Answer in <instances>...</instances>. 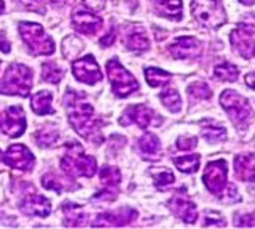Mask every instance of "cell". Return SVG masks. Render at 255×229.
<instances>
[{
	"label": "cell",
	"instance_id": "cell-40",
	"mask_svg": "<svg viewBox=\"0 0 255 229\" xmlns=\"http://www.w3.org/2000/svg\"><path fill=\"white\" fill-rule=\"evenodd\" d=\"M82 2L89 6V8L98 11V10H103L105 8V0H82Z\"/></svg>",
	"mask_w": 255,
	"mask_h": 229
},
{
	"label": "cell",
	"instance_id": "cell-18",
	"mask_svg": "<svg viewBox=\"0 0 255 229\" xmlns=\"http://www.w3.org/2000/svg\"><path fill=\"white\" fill-rule=\"evenodd\" d=\"M170 209L173 210V213L185 221V223H194L196 218H198V212H196L194 204L189 201L186 196H175L170 201Z\"/></svg>",
	"mask_w": 255,
	"mask_h": 229
},
{
	"label": "cell",
	"instance_id": "cell-44",
	"mask_svg": "<svg viewBox=\"0 0 255 229\" xmlns=\"http://www.w3.org/2000/svg\"><path fill=\"white\" fill-rule=\"evenodd\" d=\"M246 84L255 90V71L251 72V74H247V76H246Z\"/></svg>",
	"mask_w": 255,
	"mask_h": 229
},
{
	"label": "cell",
	"instance_id": "cell-23",
	"mask_svg": "<svg viewBox=\"0 0 255 229\" xmlns=\"http://www.w3.org/2000/svg\"><path fill=\"white\" fill-rule=\"evenodd\" d=\"M63 213H64V221H66L68 226H81L85 220V213L82 210V207L71 202H66L63 205Z\"/></svg>",
	"mask_w": 255,
	"mask_h": 229
},
{
	"label": "cell",
	"instance_id": "cell-19",
	"mask_svg": "<svg viewBox=\"0 0 255 229\" xmlns=\"http://www.w3.org/2000/svg\"><path fill=\"white\" fill-rule=\"evenodd\" d=\"M138 152L140 156L144 157L146 160H157L161 156V143L156 135L152 133H144V135L138 139Z\"/></svg>",
	"mask_w": 255,
	"mask_h": 229
},
{
	"label": "cell",
	"instance_id": "cell-15",
	"mask_svg": "<svg viewBox=\"0 0 255 229\" xmlns=\"http://www.w3.org/2000/svg\"><path fill=\"white\" fill-rule=\"evenodd\" d=\"M72 26H74L77 32L85 34V35H93L100 31L101 26H103V19L95 16L90 11L79 10L72 14Z\"/></svg>",
	"mask_w": 255,
	"mask_h": 229
},
{
	"label": "cell",
	"instance_id": "cell-25",
	"mask_svg": "<svg viewBox=\"0 0 255 229\" xmlns=\"http://www.w3.org/2000/svg\"><path fill=\"white\" fill-rule=\"evenodd\" d=\"M202 135L209 143H220L227 138V130L212 122H202Z\"/></svg>",
	"mask_w": 255,
	"mask_h": 229
},
{
	"label": "cell",
	"instance_id": "cell-35",
	"mask_svg": "<svg viewBox=\"0 0 255 229\" xmlns=\"http://www.w3.org/2000/svg\"><path fill=\"white\" fill-rule=\"evenodd\" d=\"M189 98L198 101V100H207L210 98V88L202 82H194L193 85L188 87Z\"/></svg>",
	"mask_w": 255,
	"mask_h": 229
},
{
	"label": "cell",
	"instance_id": "cell-2",
	"mask_svg": "<svg viewBox=\"0 0 255 229\" xmlns=\"http://www.w3.org/2000/svg\"><path fill=\"white\" fill-rule=\"evenodd\" d=\"M60 165L63 172L69 176H87V178H90L97 172V160L90 156H85L84 147L76 141L66 144Z\"/></svg>",
	"mask_w": 255,
	"mask_h": 229
},
{
	"label": "cell",
	"instance_id": "cell-47",
	"mask_svg": "<svg viewBox=\"0 0 255 229\" xmlns=\"http://www.w3.org/2000/svg\"><path fill=\"white\" fill-rule=\"evenodd\" d=\"M254 51H255V47H254Z\"/></svg>",
	"mask_w": 255,
	"mask_h": 229
},
{
	"label": "cell",
	"instance_id": "cell-11",
	"mask_svg": "<svg viewBox=\"0 0 255 229\" xmlns=\"http://www.w3.org/2000/svg\"><path fill=\"white\" fill-rule=\"evenodd\" d=\"M0 130L10 138H18L23 135L26 131V115L23 108L11 106L6 109L0 120Z\"/></svg>",
	"mask_w": 255,
	"mask_h": 229
},
{
	"label": "cell",
	"instance_id": "cell-6",
	"mask_svg": "<svg viewBox=\"0 0 255 229\" xmlns=\"http://www.w3.org/2000/svg\"><path fill=\"white\" fill-rule=\"evenodd\" d=\"M106 69H108V77L109 82H111L113 92L119 98H126L138 90V82L135 80V77L118 60L108 61Z\"/></svg>",
	"mask_w": 255,
	"mask_h": 229
},
{
	"label": "cell",
	"instance_id": "cell-30",
	"mask_svg": "<svg viewBox=\"0 0 255 229\" xmlns=\"http://www.w3.org/2000/svg\"><path fill=\"white\" fill-rule=\"evenodd\" d=\"M238 76H239V72L236 69V66H233L231 63L218 64L215 68V77L223 80V82H235Z\"/></svg>",
	"mask_w": 255,
	"mask_h": 229
},
{
	"label": "cell",
	"instance_id": "cell-1",
	"mask_svg": "<svg viewBox=\"0 0 255 229\" xmlns=\"http://www.w3.org/2000/svg\"><path fill=\"white\" fill-rule=\"evenodd\" d=\"M64 105H66L69 122L79 135L87 139H92V135H97L101 122L93 117V106L87 103L82 93H77L69 88L64 97Z\"/></svg>",
	"mask_w": 255,
	"mask_h": 229
},
{
	"label": "cell",
	"instance_id": "cell-28",
	"mask_svg": "<svg viewBox=\"0 0 255 229\" xmlns=\"http://www.w3.org/2000/svg\"><path fill=\"white\" fill-rule=\"evenodd\" d=\"M159 98H161L162 105L169 111H172V113H178L181 109V98L175 88H167V90L159 95Z\"/></svg>",
	"mask_w": 255,
	"mask_h": 229
},
{
	"label": "cell",
	"instance_id": "cell-39",
	"mask_svg": "<svg viewBox=\"0 0 255 229\" xmlns=\"http://www.w3.org/2000/svg\"><path fill=\"white\" fill-rule=\"evenodd\" d=\"M21 2L24 3L26 8L29 10H35V11H40L43 13V8H42V0H21Z\"/></svg>",
	"mask_w": 255,
	"mask_h": 229
},
{
	"label": "cell",
	"instance_id": "cell-34",
	"mask_svg": "<svg viewBox=\"0 0 255 229\" xmlns=\"http://www.w3.org/2000/svg\"><path fill=\"white\" fill-rule=\"evenodd\" d=\"M42 184L45 189H52L55 193H63L64 189H71L69 186L64 184L63 180H60L55 173H47L42 176Z\"/></svg>",
	"mask_w": 255,
	"mask_h": 229
},
{
	"label": "cell",
	"instance_id": "cell-4",
	"mask_svg": "<svg viewBox=\"0 0 255 229\" xmlns=\"http://www.w3.org/2000/svg\"><path fill=\"white\" fill-rule=\"evenodd\" d=\"M19 35L27 45L32 55H52L55 51V43L43 27L37 23H19Z\"/></svg>",
	"mask_w": 255,
	"mask_h": 229
},
{
	"label": "cell",
	"instance_id": "cell-13",
	"mask_svg": "<svg viewBox=\"0 0 255 229\" xmlns=\"http://www.w3.org/2000/svg\"><path fill=\"white\" fill-rule=\"evenodd\" d=\"M255 40V26L249 23H241L231 32V42L243 56H251V50Z\"/></svg>",
	"mask_w": 255,
	"mask_h": 229
},
{
	"label": "cell",
	"instance_id": "cell-7",
	"mask_svg": "<svg viewBox=\"0 0 255 229\" xmlns=\"http://www.w3.org/2000/svg\"><path fill=\"white\" fill-rule=\"evenodd\" d=\"M220 105L228 113V115L231 117V120H235L236 123H244L252 117V111H251V106H249V101H247L244 97H241L239 93L233 92V90H225L222 93Z\"/></svg>",
	"mask_w": 255,
	"mask_h": 229
},
{
	"label": "cell",
	"instance_id": "cell-12",
	"mask_svg": "<svg viewBox=\"0 0 255 229\" xmlns=\"http://www.w3.org/2000/svg\"><path fill=\"white\" fill-rule=\"evenodd\" d=\"M3 162L14 170L29 172L34 167V154L24 144H11L5 152Z\"/></svg>",
	"mask_w": 255,
	"mask_h": 229
},
{
	"label": "cell",
	"instance_id": "cell-10",
	"mask_svg": "<svg viewBox=\"0 0 255 229\" xmlns=\"http://www.w3.org/2000/svg\"><path fill=\"white\" fill-rule=\"evenodd\" d=\"M72 74H74V77L79 80V82H84L89 85L97 84L103 79L100 66L92 55H87V56L81 58V60L72 63Z\"/></svg>",
	"mask_w": 255,
	"mask_h": 229
},
{
	"label": "cell",
	"instance_id": "cell-32",
	"mask_svg": "<svg viewBox=\"0 0 255 229\" xmlns=\"http://www.w3.org/2000/svg\"><path fill=\"white\" fill-rule=\"evenodd\" d=\"M173 164L178 170L185 173H194L199 168V156H186V157H177L173 159Z\"/></svg>",
	"mask_w": 255,
	"mask_h": 229
},
{
	"label": "cell",
	"instance_id": "cell-16",
	"mask_svg": "<svg viewBox=\"0 0 255 229\" xmlns=\"http://www.w3.org/2000/svg\"><path fill=\"white\" fill-rule=\"evenodd\" d=\"M169 51L173 58L186 60V58H196L201 55L202 47L194 37H178L172 45L169 47Z\"/></svg>",
	"mask_w": 255,
	"mask_h": 229
},
{
	"label": "cell",
	"instance_id": "cell-5",
	"mask_svg": "<svg viewBox=\"0 0 255 229\" xmlns=\"http://www.w3.org/2000/svg\"><path fill=\"white\" fill-rule=\"evenodd\" d=\"M191 13L202 26L209 29H218L227 23V13L215 0H193Z\"/></svg>",
	"mask_w": 255,
	"mask_h": 229
},
{
	"label": "cell",
	"instance_id": "cell-9",
	"mask_svg": "<svg viewBox=\"0 0 255 229\" xmlns=\"http://www.w3.org/2000/svg\"><path fill=\"white\" fill-rule=\"evenodd\" d=\"M121 125L136 123L141 128H148L151 125H161L162 119L159 117L154 111L146 106H128L126 113L121 117Z\"/></svg>",
	"mask_w": 255,
	"mask_h": 229
},
{
	"label": "cell",
	"instance_id": "cell-46",
	"mask_svg": "<svg viewBox=\"0 0 255 229\" xmlns=\"http://www.w3.org/2000/svg\"><path fill=\"white\" fill-rule=\"evenodd\" d=\"M3 10H5V5H3V2H2V0H0V14L3 13Z\"/></svg>",
	"mask_w": 255,
	"mask_h": 229
},
{
	"label": "cell",
	"instance_id": "cell-24",
	"mask_svg": "<svg viewBox=\"0 0 255 229\" xmlns=\"http://www.w3.org/2000/svg\"><path fill=\"white\" fill-rule=\"evenodd\" d=\"M126 43L130 50L133 51H144L149 48V40L146 34H144L141 29H136L126 35Z\"/></svg>",
	"mask_w": 255,
	"mask_h": 229
},
{
	"label": "cell",
	"instance_id": "cell-21",
	"mask_svg": "<svg viewBox=\"0 0 255 229\" xmlns=\"http://www.w3.org/2000/svg\"><path fill=\"white\" fill-rule=\"evenodd\" d=\"M52 101L53 97L50 92H39L35 93L32 100H31V108L37 115H47V114H53L55 109L52 108Z\"/></svg>",
	"mask_w": 255,
	"mask_h": 229
},
{
	"label": "cell",
	"instance_id": "cell-41",
	"mask_svg": "<svg viewBox=\"0 0 255 229\" xmlns=\"http://www.w3.org/2000/svg\"><path fill=\"white\" fill-rule=\"evenodd\" d=\"M239 226L255 228V213H251V215H246L244 218H241V221H239Z\"/></svg>",
	"mask_w": 255,
	"mask_h": 229
},
{
	"label": "cell",
	"instance_id": "cell-3",
	"mask_svg": "<svg viewBox=\"0 0 255 229\" xmlns=\"http://www.w3.org/2000/svg\"><path fill=\"white\" fill-rule=\"evenodd\" d=\"M32 71L26 64L11 63L0 79V95H14L26 98L32 88Z\"/></svg>",
	"mask_w": 255,
	"mask_h": 229
},
{
	"label": "cell",
	"instance_id": "cell-17",
	"mask_svg": "<svg viewBox=\"0 0 255 229\" xmlns=\"http://www.w3.org/2000/svg\"><path fill=\"white\" fill-rule=\"evenodd\" d=\"M135 218H136L135 210L124 209L119 212H108V213H101V215L95 220L93 226H124V225L132 223Z\"/></svg>",
	"mask_w": 255,
	"mask_h": 229
},
{
	"label": "cell",
	"instance_id": "cell-29",
	"mask_svg": "<svg viewBox=\"0 0 255 229\" xmlns=\"http://www.w3.org/2000/svg\"><path fill=\"white\" fill-rule=\"evenodd\" d=\"M58 138H60V133H58L52 127H47V128L39 130L37 133H35V136H34L35 143H37L40 147H50V146H53L58 141Z\"/></svg>",
	"mask_w": 255,
	"mask_h": 229
},
{
	"label": "cell",
	"instance_id": "cell-38",
	"mask_svg": "<svg viewBox=\"0 0 255 229\" xmlns=\"http://www.w3.org/2000/svg\"><path fill=\"white\" fill-rule=\"evenodd\" d=\"M206 226H217V228H220V226H225V221L223 218H220L217 215V213L214 212H210L206 215Z\"/></svg>",
	"mask_w": 255,
	"mask_h": 229
},
{
	"label": "cell",
	"instance_id": "cell-45",
	"mask_svg": "<svg viewBox=\"0 0 255 229\" xmlns=\"http://www.w3.org/2000/svg\"><path fill=\"white\" fill-rule=\"evenodd\" d=\"M241 3H246V5H254L255 3V0H239Z\"/></svg>",
	"mask_w": 255,
	"mask_h": 229
},
{
	"label": "cell",
	"instance_id": "cell-37",
	"mask_svg": "<svg viewBox=\"0 0 255 229\" xmlns=\"http://www.w3.org/2000/svg\"><path fill=\"white\" fill-rule=\"evenodd\" d=\"M177 147L181 151H188V149H193V147H196V144H198V139H196L194 136H180L178 141H177Z\"/></svg>",
	"mask_w": 255,
	"mask_h": 229
},
{
	"label": "cell",
	"instance_id": "cell-8",
	"mask_svg": "<svg viewBox=\"0 0 255 229\" xmlns=\"http://www.w3.org/2000/svg\"><path fill=\"white\" fill-rule=\"evenodd\" d=\"M227 178H228V165L223 159L209 162L204 173V183L207 189L212 194H222L223 189L227 188Z\"/></svg>",
	"mask_w": 255,
	"mask_h": 229
},
{
	"label": "cell",
	"instance_id": "cell-36",
	"mask_svg": "<svg viewBox=\"0 0 255 229\" xmlns=\"http://www.w3.org/2000/svg\"><path fill=\"white\" fill-rule=\"evenodd\" d=\"M82 50V42L76 39V37H68V39H64V43H63V53L66 58H72L76 56L79 51Z\"/></svg>",
	"mask_w": 255,
	"mask_h": 229
},
{
	"label": "cell",
	"instance_id": "cell-42",
	"mask_svg": "<svg viewBox=\"0 0 255 229\" xmlns=\"http://www.w3.org/2000/svg\"><path fill=\"white\" fill-rule=\"evenodd\" d=\"M0 50H2L3 53H8V51L11 50L10 42L6 40V37H5V34H3V32H0Z\"/></svg>",
	"mask_w": 255,
	"mask_h": 229
},
{
	"label": "cell",
	"instance_id": "cell-43",
	"mask_svg": "<svg viewBox=\"0 0 255 229\" xmlns=\"http://www.w3.org/2000/svg\"><path fill=\"white\" fill-rule=\"evenodd\" d=\"M114 35H116V32H114V31H109V34H108L106 37H103V39H101V43H103L105 47L111 45L113 40H114Z\"/></svg>",
	"mask_w": 255,
	"mask_h": 229
},
{
	"label": "cell",
	"instance_id": "cell-22",
	"mask_svg": "<svg viewBox=\"0 0 255 229\" xmlns=\"http://www.w3.org/2000/svg\"><path fill=\"white\" fill-rule=\"evenodd\" d=\"M156 8L159 14L169 16L172 19H180L181 18V0H154Z\"/></svg>",
	"mask_w": 255,
	"mask_h": 229
},
{
	"label": "cell",
	"instance_id": "cell-31",
	"mask_svg": "<svg viewBox=\"0 0 255 229\" xmlns=\"http://www.w3.org/2000/svg\"><path fill=\"white\" fill-rule=\"evenodd\" d=\"M63 79V71L55 63H45L42 66V80L48 84H58Z\"/></svg>",
	"mask_w": 255,
	"mask_h": 229
},
{
	"label": "cell",
	"instance_id": "cell-33",
	"mask_svg": "<svg viewBox=\"0 0 255 229\" xmlns=\"http://www.w3.org/2000/svg\"><path fill=\"white\" fill-rule=\"evenodd\" d=\"M151 172H152V176H154L156 186L159 189H164L167 186H170V184L175 181L173 173L167 168H156V170H151Z\"/></svg>",
	"mask_w": 255,
	"mask_h": 229
},
{
	"label": "cell",
	"instance_id": "cell-26",
	"mask_svg": "<svg viewBox=\"0 0 255 229\" xmlns=\"http://www.w3.org/2000/svg\"><path fill=\"white\" fill-rule=\"evenodd\" d=\"M100 180L106 189L116 191L118 189V184L121 183V173H119V170L114 167H103L100 172Z\"/></svg>",
	"mask_w": 255,
	"mask_h": 229
},
{
	"label": "cell",
	"instance_id": "cell-14",
	"mask_svg": "<svg viewBox=\"0 0 255 229\" xmlns=\"http://www.w3.org/2000/svg\"><path fill=\"white\" fill-rule=\"evenodd\" d=\"M19 209H21V212L26 213L29 217L45 218L50 215V212H52V204H50L48 199H45L43 196L31 194V196H26L23 201H21Z\"/></svg>",
	"mask_w": 255,
	"mask_h": 229
},
{
	"label": "cell",
	"instance_id": "cell-20",
	"mask_svg": "<svg viewBox=\"0 0 255 229\" xmlns=\"http://www.w3.org/2000/svg\"><path fill=\"white\" fill-rule=\"evenodd\" d=\"M236 175L243 181L255 180V154H241L235 160Z\"/></svg>",
	"mask_w": 255,
	"mask_h": 229
},
{
	"label": "cell",
	"instance_id": "cell-27",
	"mask_svg": "<svg viewBox=\"0 0 255 229\" xmlns=\"http://www.w3.org/2000/svg\"><path fill=\"white\" fill-rule=\"evenodd\" d=\"M144 77H146V82L151 87H164L169 84L170 74L159 68H148L144 71Z\"/></svg>",
	"mask_w": 255,
	"mask_h": 229
}]
</instances>
